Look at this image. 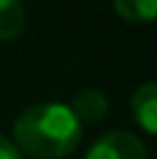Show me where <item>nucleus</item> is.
<instances>
[{
    "instance_id": "nucleus-1",
    "label": "nucleus",
    "mask_w": 157,
    "mask_h": 159,
    "mask_svg": "<svg viewBox=\"0 0 157 159\" xmlns=\"http://www.w3.org/2000/svg\"><path fill=\"white\" fill-rule=\"evenodd\" d=\"M84 125L63 102H37L13 123V146L31 159H63L78 146Z\"/></svg>"
},
{
    "instance_id": "nucleus-4",
    "label": "nucleus",
    "mask_w": 157,
    "mask_h": 159,
    "mask_svg": "<svg viewBox=\"0 0 157 159\" xmlns=\"http://www.w3.org/2000/svg\"><path fill=\"white\" fill-rule=\"evenodd\" d=\"M68 107H71V112L76 115V120L81 125H92V123H100L102 117L107 115L110 99L105 97L100 89H81Z\"/></svg>"
},
{
    "instance_id": "nucleus-2",
    "label": "nucleus",
    "mask_w": 157,
    "mask_h": 159,
    "mask_svg": "<svg viewBox=\"0 0 157 159\" xmlns=\"http://www.w3.org/2000/svg\"><path fill=\"white\" fill-rule=\"evenodd\" d=\"M84 159H147V146L128 130H110L92 143Z\"/></svg>"
},
{
    "instance_id": "nucleus-7",
    "label": "nucleus",
    "mask_w": 157,
    "mask_h": 159,
    "mask_svg": "<svg viewBox=\"0 0 157 159\" xmlns=\"http://www.w3.org/2000/svg\"><path fill=\"white\" fill-rule=\"evenodd\" d=\"M0 159H24L21 151L13 146V141H8L5 136H0Z\"/></svg>"
},
{
    "instance_id": "nucleus-5",
    "label": "nucleus",
    "mask_w": 157,
    "mask_h": 159,
    "mask_svg": "<svg viewBox=\"0 0 157 159\" xmlns=\"http://www.w3.org/2000/svg\"><path fill=\"white\" fill-rule=\"evenodd\" d=\"M26 29L24 0H0V42H13Z\"/></svg>"
},
{
    "instance_id": "nucleus-6",
    "label": "nucleus",
    "mask_w": 157,
    "mask_h": 159,
    "mask_svg": "<svg viewBox=\"0 0 157 159\" xmlns=\"http://www.w3.org/2000/svg\"><path fill=\"white\" fill-rule=\"evenodd\" d=\"M118 16L128 24H155L157 0H113Z\"/></svg>"
},
{
    "instance_id": "nucleus-3",
    "label": "nucleus",
    "mask_w": 157,
    "mask_h": 159,
    "mask_svg": "<svg viewBox=\"0 0 157 159\" xmlns=\"http://www.w3.org/2000/svg\"><path fill=\"white\" fill-rule=\"evenodd\" d=\"M131 115H134V120L141 130L157 136V81H147L134 91Z\"/></svg>"
}]
</instances>
